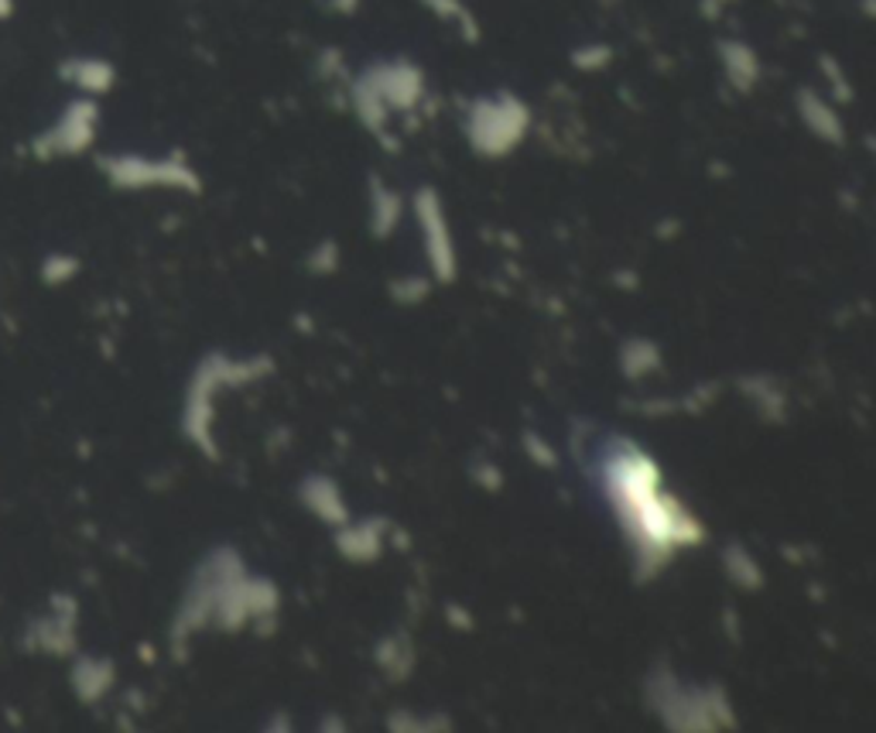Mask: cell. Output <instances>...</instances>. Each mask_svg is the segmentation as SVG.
<instances>
[{
	"label": "cell",
	"instance_id": "obj_1",
	"mask_svg": "<svg viewBox=\"0 0 876 733\" xmlns=\"http://www.w3.org/2000/svg\"><path fill=\"white\" fill-rule=\"evenodd\" d=\"M100 131V107L93 97H76L69 100L59 117L41 127L31 138V155L38 161H56V158H76L82 151H90Z\"/></svg>",
	"mask_w": 876,
	"mask_h": 733
},
{
	"label": "cell",
	"instance_id": "obj_2",
	"mask_svg": "<svg viewBox=\"0 0 876 733\" xmlns=\"http://www.w3.org/2000/svg\"><path fill=\"white\" fill-rule=\"evenodd\" d=\"M524 131H528V110H524L520 100L500 93V97H490V100H479L469 107V117H466V135L469 141L487 151V155H504L510 151Z\"/></svg>",
	"mask_w": 876,
	"mask_h": 733
},
{
	"label": "cell",
	"instance_id": "obj_3",
	"mask_svg": "<svg viewBox=\"0 0 876 733\" xmlns=\"http://www.w3.org/2000/svg\"><path fill=\"white\" fill-rule=\"evenodd\" d=\"M103 176L120 189H145V186H189L192 171L179 161H155L141 155H107L100 161Z\"/></svg>",
	"mask_w": 876,
	"mask_h": 733
},
{
	"label": "cell",
	"instance_id": "obj_4",
	"mask_svg": "<svg viewBox=\"0 0 876 733\" xmlns=\"http://www.w3.org/2000/svg\"><path fill=\"white\" fill-rule=\"evenodd\" d=\"M59 79L69 82L79 97H103L113 90L117 82V69L100 59V56H69L59 62Z\"/></svg>",
	"mask_w": 876,
	"mask_h": 733
},
{
	"label": "cell",
	"instance_id": "obj_5",
	"mask_svg": "<svg viewBox=\"0 0 876 733\" xmlns=\"http://www.w3.org/2000/svg\"><path fill=\"white\" fill-rule=\"evenodd\" d=\"M798 107H802L805 123L812 127V131H815L818 138H825V141H839V138H843V123H839L836 110H832L822 97H815V93H802Z\"/></svg>",
	"mask_w": 876,
	"mask_h": 733
},
{
	"label": "cell",
	"instance_id": "obj_6",
	"mask_svg": "<svg viewBox=\"0 0 876 733\" xmlns=\"http://www.w3.org/2000/svg\"><path fill=\"white\" fill-rule=\"evenodd\" d=\"M723 62H726L729 79L739 86V90H747V86L757 79V56L747 46H739V41H726V46H723Z\"/></svg>",
	"mask_w": 876,
	"mask_h": 733
},
{
	"label": "cell",
	"instance_id": "obj_7",
	"mask_svg": "<svg viewBox=\"0 0 876 733\" xmlns=\"http://www.w3.org/2000/svg\"><path fill=\"white\" fill-rule=\"evenodd\" d=\"M72 271H76V261H69V257H62V254L46 257V265H41V278H46L49 285H62V281H69Z\"/></svg>",
	"mask_w": 876,
	"mask_h": 733
},
{
	"label": "cell",
	"instance_id": "obj_8",
	"mask_svg": "<svg viewBox=\"0 0 876 733\" xmlns=\"http://www.w3.org/2000/svg\"><path fill=\"white\" fill-rule=\"evenodd\" d=\"M14 14V0H0V21Z\"/></svg>",
	"mask_w": 876,
	"mask_h": 733
}]
</instances>
